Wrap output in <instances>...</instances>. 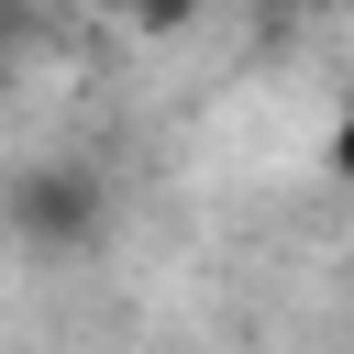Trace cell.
<instances>
[{"instance_id": "obj_1", "label": "cell", "mask_w": 354, "mask_h": 354, "mask_svg": "<svg viewBox=\"0 0 354 354\" xmlns=\"http://www.w3.org/2000/svg\"><path fill=\"white\" fill-rule=\"evenodd\" d=\"M0 221H11V243H33V254H88V243L111 232V177H100L88 155H33V166L0 188Z\"/></svg>"}, {"instance_id": "obj_2", "label": "cell", "mask_w": 354, "mask_h": 354, "mask_svg": "<svg viewBox=\"0 0 354 354\" xmlns=\"http://www.w3.org/2000/svg\"><path fill=\"white\" fill-rule=\"evenodd\" d=\"M100 22H122V33H177V22H199V0H88Z\"/></svg>"}, {"instance_id": "obj_3", "label": "cell", "mask_w": 354, "mask_h": 354, "mask_svg": "<svg viewBox=\"0 0 354 354\" xmlns=\"http://www.w3.org/2000/svg\"><path fill=\"white\" fill-rule=\"evenodd\" d=\"M11 33H22V11H11V0H0V44H11Z\"/></svg>"}]
</instances>
